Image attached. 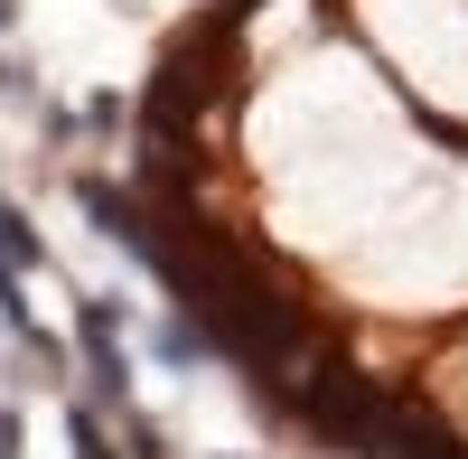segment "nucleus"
Listing matches in <instances>:
<instances>
[{
	"label": "nucleus",
	"mask_w": 468,
	"mask_h": 459,
	"mask_svg": "<svg viewBox=\"0 0 468 459\" xmlns=\"http://www.w3.org/2000/svg\"><path fill=\"white\" fill-rule=\"evenodd\" d=\"M375 37L412 66V85L468 103V0H366Z\"/></svg>",
	"instance_id": "obj_1"
}]
</instances>
